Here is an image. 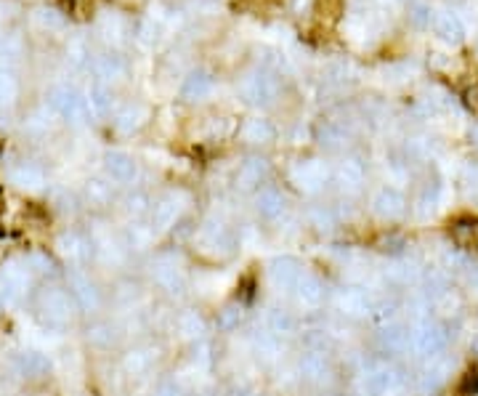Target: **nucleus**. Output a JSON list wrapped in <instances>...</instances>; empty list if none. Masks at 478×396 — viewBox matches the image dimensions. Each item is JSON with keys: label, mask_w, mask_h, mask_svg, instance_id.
<instances>
[{"label": "nucleus", "mask_w": 478, "mask_h": 396, "mask_svg": "<svg viewBox=\"0 0 478 396\" xmlns=\"http://www.w3.org/2000/svg\"><path fill=\"white\" fill-rule=\"evenodd\" d=\"M470 136H473V141H476V144H478V125H476V128H473V131H470Z\"/></svg>", "instance_id": "obj_23"}, {"label": "nucleus", "mask_w": 478, "mask_h": 396, "mask_svg": "<svg viewBox=\"0 0 478 396\" xmlns=\"http://www.w3.org/2000/svg\"><path fill=\"white\" fill-rule=\"evenodd\" d=\"M245 138L253 144H269L274 138V128L269 120H250L245 125Z\"/></svg>", "instance_id": "obj_11"}, {"label": "nucleus", "mask_w": 478, "mask_h": 396, "mask_svg": "<svg viewBox=\"0 0 478 396\" xmlns=\"http://www.w3.org/2000/svg\"><path fill=\"white\" fill-rule=\"evenodd\" d=\"M247 96H250V101H271L274 96H277V83L271 80L269 75H255L250 83H247Z\"/></svg>", "instance_id": "obj_8"}, {"label": "nucleus", "mask_w": 478, "mask_h": 396, "mask_svg": "<svg viewBox=\"0 0 478 396\" xmlns=\"http://www.w3.org/2000/svg\"><path fill=\"white\" fill-rule=\"evenodd\" d=\"M478 394V372L468 370L463 375V381L457 383V396H476Z\"/></svg>", "instance_id": "obj_15"}, {"label": "nucleus", "mask_w": 478, "mask_h": 396, "mask_svg": "<svg viewBox=\"0 0 478 396\" xmlns=\"http://www.w3.org/2000/svg\"><path fill=\"white\" fill-rule=\"evenodd\" d=\"M434 32H436V38H441L444 43H452V46L463 43V38H465L463 22L452 14V11H438V14L434 16Z\"/></svg>", "instance_id": "obj_2"}, {"label": "nucleus", "mask_w": 478, "mask_h": 396, "mask_svg": "<svg viewBox=\"0 0 478 396\" xmlns=\"http://www.w3.org/2000/svg\"><path fill=\"white\" fill-rule=\"evenodd\" d=\"M261 211L266 215H277L282 211V197L277 192H263L261 195Z\"/></svg>", "instance_id": "obj_17"}, {"label": "nucleus", "mask_w": 478, "mask_h": 396, "mask_svg": "<svg viewBox=\"0 0 478 396\" xmlns=\"http://www.w3.org/2000/svg\"><path fill=\"white\" fill-rule=\"evenodd\" d=\"M11 179H14L19 186H38L40 179H43V173L38 168H32V165H22V168H16L14 173H11Z\"/></svg>", "instance_id": "obj_13"}, {"label": "nucleus", "mask_w": 478, "mask_h": 396, "mask_svg": "<svg viewBox=\"0 0 478 396\" xmlns=\"http://www.w3.org/2000/svg\"><path fill=\"white\" fill-rule=\"evenodd\" d=\"M415 343H418L420 354L434 356V354H438V351L447 346V333L441 327H436V324H425L418 333V338H415Z\"/></svg>", "instance_id": "obj_5"}, {"label": "nucleus", "mask_w": 478, "mask_h": 396, "mask_svg": "<svg viewBox=\"0 0 478 396\" xmlns=\"http://www.w3.org/2000/svg\"><path fill=\"white\" fill-rule=\"evenodd\" d=\"M263 170H266V165H263V163H258V160H253V163H247V165H245L242 176H245L250 183H258L261 181V176H263Z\"/></svg>", "instance_id": "obj_18"}, {"label": "nucleus", "mask_w": 478, "mask_h": 396, "mask_svg": "<svg viewBox=\"0 0 478 396\" xmlns=\"http://www.w3.org/2000/svg\"><path fill=\"white\" fill-rule=\"evenodd\" d=\"M406 211V199H404L402 192L396 189H380V195L374 197V213L383 215V218H399Z\"/></svg>", "instance_id": "obj_3"}, {"label": "nucleus", "mask_w": 478, "mask_h": 396, "mask_svg": "<svg viewBox=\"0 0 478 396\" xmlns=\"http://www.w3.org/2000/svg\"><path fill=\"white\" fill-rule=\"evenodd\" d=\"M316 14L324 24H335L343 14V0H316Z\"/></svg>", "instance_id": "obj_12"}, {"label": "nucleus", "mask_w": 478, "mask_h": 396, "mask_svg": "<svg viewBox=\"0 0 478 396\" xmlns=\"http://www.w3.org/2000/svg\"><path fill=\"white\" fill-rule=\"evenodd\" d=\"M473 349H476V351H478V338H476V340H473Z\"/></svg>", "instance_id": "obj_24"}, {"label": "nucleus", "mask_w": 478, "mask_h": 396, "mask_svg": "<svg viewBox=\"0 0 478 396\" xmlns=\"http://www.w3.org/2000/svg\"><path fill=\"white\" fill-rule=\"evenodd\" d=\"M476 221L473 218H457L452 224V240L460 245V247H470L476 240Z\"/></svg>", "instance_id": "obj_10"}, {"label": "nucleus", "mask_w": 478, "mask_h": 396, "mask_svg": "<svg viewBox=\"0 0 478 396\" xmlns=\"http://www.w3.org/2000/svg\"><path fill=\"white\" fill-rule=\"evenodd\" d=\"M300 295L308 298V301H319V298H322L319 282H314V279H303V282H300Z\"/></svg>", "instance_id": "obj_19"}, {"label": "nucleus", "mask_w": 478, "mask_h": 396, "mask_svg": "<svg viewBox=\"0 0 478 396\" xmlns=\"http://www.w3.org/2000/svg\"><path fill=\"white\" fill-rule=\"evenodd\" d=\"M431 19H434L431 8H428V6H422V3H415V6L409 8V22H412L415 27H428V24H431Z\"/></svg>", "instance_id": "obj_16"}, {"label": "nucleus", "mask_w": 478, "mask_h": 396, "mask_svg": "<svg viewBox=\"0 0 478 396\" xmlns=\"http://www.w3.org/2000/svg\"><path fill=\"white\" fill-rule=\"evenodd\" d=\"M72 298H75L80 306H96V301H99V295H96V288L90 285L85 277L75 274L72 277Z\"/></svg>", "instance_id": "obj_9"}, {"label": "nucleus", "mask_w": 478, "mask_h": 396, "mask_svg": "<svg viewBox=\"0 0 478 396\" xmlns=\"http://www.w3.org/2000/svg\"><path fill=\"white\" fill-rule=\"evenodd\" d=\"M38 308L48 324H67L72 320V295L64 290H43L38 298Z\"/></svg>", "instance_id": "obj_1"}, {"label": "nucleus", "mask_w": 478, "mask_h": 396, "mask_svg": "<svg viewBox=\"0 0 478 396\" xmlns=\"http://www.w3.org/2000/svg\"><path fill=\"white\" fill-rule=\"evenodd\" d=\"M93 104H96V109L99 112H106V107H109V99H106V93L99 88V91H93Z\"/></svg>", "instance_id": "obj_20"}, {"label": "nucleus", "mask_w": 478, "mask_h": 396, "mask_svg": "<svg viewBox=\"0 0 478 396\" xmlns=\"http://www.w3.org/2000/svg\"><path fill=\"white\" fill-rule=\"evenodd\" d=\"M61 6H64V8H72V6H75V0H61Z\"/></svg>", "instance_id": "obj_22"}, {"label": "nucleus", "mask_w": 478, "mask_h": 396, "mask_svg": "<svg viewBox=\"0 0 478 396\" xmlns=\"http://www.w3.org/2000/svg\"><path fill=\"white\" fill-rule=\"evenodd\" d=\"M53 104L64 112V115H69V117H75V115H80V99H77L75 93H61V99H53Z\"/></svg>", "instance_id": "obj_14"}, {"label": "nucleus", "mask_w": 478, "mask_h": 396, "mask_svg": "<svg viewBox=\"0 0 478 396\" xmlns=\"http://www.w3.org/2000/svg\"><path fill=\"white\" fill-rule=\"evenodd\" d=\"M16 370H19V375H24V378H40V375H45L48 370H51V362L45 359L43 354H38V351H24V354H19L14 359Z\"/></svg>", "instance_id": "obj_4"}, {"label": "nucleus", "mask_w": 478, "mask_h": 396, "mask_svg": "<svg viewBox=\"0 0 478 396\" xmlns=\"http://www.w3.org/2000/svg\"><path fill=\"white\" fill-rule=\"evenodd\" d=\"M106 170H109V176H112L115 181H131L135 176L133 160H131L128 154H120V152L106 157Z\"/></svg>", "instance_id": "obj_7"}, {"label": "nucleus", "mask_w": 478, "mask_h": 396, "mask_svg": "<svg viewBox=\"0 0 478 396\" xmlns=\"http://www.w3.org/2000/svg\"><path fill=\"white\" fill-rule=\"evenodd\" d=\"M210 91H213V75L205 72V69L192 72V75L183 80V88H181V93H183L186 99H202V96H208Z\"/></svg>", "instance_id": "obj_6"}, {"label": "nucleus", "mask_w": 478, "mask_h": 396, "mask_svg": "<svg viewBox=\"0 0 478 396\" xmlns=\"http://www.w3.org/2000/svg\"><path fill=\"white\" fill-rule=\"evenodd\" d=\"M465 96H468V104H470V107L478 112V85H473V88L465 93Z\"/></svg>", "instance_id": "obj_21"}]
</instances>
